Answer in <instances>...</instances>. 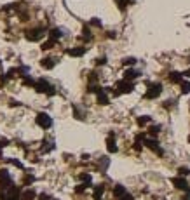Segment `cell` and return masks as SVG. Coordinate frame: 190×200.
Here are the masks:
<instances>
[{
	"label": "cell",
	"instance_id": "cell-17",
	"mask_svg": "<svg viewBox=\"0 0 190 200\" xmlns=\"http://www.w3.org/2000/svg\"><path fill=\"white\" fill-rule=\"evenodd\" d=\"M169 80L173 82V84H181V73H176V71H173L171 75H169Z\"/></svg>",
	"mask_w": 190,
	"mask_h": 200
},
{
	"label": "cell",
	"instance_id": "cell-22",
	"mask_svg": "<svg viewBox=\"0 0 190 200\" xmlns=\"http://www.w3.org/2000/svg\"><path fill=\"white\" fill-rule=\"evenodd\" d=\"M178 172H180V176H188L190 171H188L187 167H180V169H178Z\"/></svg>",
	"mask_w": 190,
	"mask_h": 200
},
{
	"label": "cell",
	"instance_id": "cell-33",
	"mask_svg": "<svg viewBox=\"0 0 190 200\" xmlns=\"http://www.w3.org/2000/svg\"><path fill=\"white\" fill-rule=\"evenodd\" d=\"M188 141H190V139H188Z\"/></svg>",
	"mask_w": 190,
	"mask_h": 200
},
{
	"label": "cell",
	"instance_id": "cell-30",
	"mask_svg": "<svg viewBox=\"0 0 190 200\" xmlns=\"http://www.w3.org/2000/svg\"><path fill=\"white\" fill-rule=\"evenodd\" d=\"M181 200H190V195H187V197H183Z\"/></svg>",
	"mask_w": 190,
	"mask_h": 200
},
{
	"label": "cell",
	"instance_id": "cell-3",
	"mask_svg": "<svg viewBox=\"0 0 190 200\" xmlns=\"http://www.w3.org/2000/svg\"><path fill=\"white\" fill-rule=\"evenodd\" d=\"M161 92H162V85H161V84H150V85H148V91L145 92V97H147V99H153V97H157Z\"/></svg>",
	"mask_w": 190,
	"mask_h": 200
},
{
	"label": "cell",
	"instance_id": "cell-2",
	"mask_svg": "<svg viewBox=\"0 0 190 200\" xmlns=\"http://www.w3.org/2000/svg\"><path fill=\"white\" fill-rule=\"evenodd\" d=\"M33 87H35V89H37L38 92H45V94H49V96H54V94H56L54 87H52V85H49V84H47V82L44 80V78L37 80Z\"/></svg>",
	"mask_w": 190,
	"mask_h": 200
},
{
	"label": "cell",
	"instance_id": "cell-31",
	"mask_svg": "<svg viewBox=\"0 0 190 200\" xmlns=\"http://www.w3.org/2000/svg\"><path fill=\"white\" fill-rule=\"evenodd\" d=\"M183 75H187V77H190V70H188V71H185Z\"/></svg>",
	"mask_w": 190,
	"mask_h": 200
},
{
	"label": "cell",
	"instance_id": "cell-7",
	"mask_svg": "<svg viewBox=\"0 0 190 200\" xmlns=\"http://www.w3.org/2000/svg\"><path fill=\"white\" fill-rule=\"evenodd\" d=\"M145 145L148 146V148H150V150H152V152H155L157 153V155H162V148H161V146H159V143L155 139H145Z\"/></svg>",
	"mask_w": 190,
	"mask_h": 200
},
{
	"label": "cell",
	"instance_id": "cell-1",
	"mask_svg": "<svg viewBox=\"0 0 190 200\" xmlns=\"http://www.w3.org/2000/svg\"><path fill=\"white\" fill-rule=\"evenodd\" d=\"M134 89V85L131 84L129 80H120L117 82V85H115V96H120V94H127V92H131Z\"/></svg>",
	"mask_w": 190,
	"mask_h": 200
},
{
	"label": "cell",
	"instance_id": "cell-21",
	"mask_svg": "<svg viewBox=\"0 0 190 200\" xmlns=\"http://www.w3.org/2000/svg\"><path fill=\"white\" fill-rule=\"evenodd\" d=\"M148 122H150V117H140V119H138V124L140 125H145V124H148Z\"/></svg>",
	"mask_w": 190,
	"mask_h": 200
},
{
	"label": "cell",
	"instance_id": "cell-4",
	"mask_svg": "<svg viewBox=\"0 0 190 200\" xmlns=\"http://www.w3.org/2000/svg\"><path fill=\"white\" fill-rule=\"evenodd\" d=\"M37 124L40 125V127H44V129H49L51 125H52V120H51V117L47 113H38L37 115Z\"/></svg>",
	"mask_w": 190,
	"mask_h": 200
},
{
	"label": "cell",
	"instance_id": "cell-9",
	"mask_svg": "<svg viewBox=\"0 0 190 200\" xmlns=\"http://www.w3.org/2000/svg\"><path fill=\"white\" fill-rule=\"evenodd\" d=\"M70 56H75V58H79V56H82L84 52H86V47H75V49H68L66 51Z\"/></svg>",
	"mask_w": 190,
	"mask_h": 200
},
{
	"label": "cell",
	"instance_id": "cell-15",
	"mask_svg": "<svg viewBox=\"0 0 190 200\" xmlns=\"http://www.w3.org/2000/svg\"><path fill=\"white\" fill-rule=\"evenodd\" d=\"M105 191V186L103 184H99V186H96L94 188V200H101V193Z\"/></svg>",
	"mask_w": 190,
	"mask_h": 200
},
{
	"label": "cell",
	"instance_id": "cell-16",
	"mask_svg": "<svg viewBox=\"0 0 190 200\" xmlns=\"http://www.w3.org/2000/svg\"><path fill=\"white\" fill-rule=\"evenodd\" d=\"M33 198H35V191H33V190H26V191L21 195V200H33Z\"/></svg>",
	"mask_w": 190,
	"mask_h": 200
},
{
	"label": "cell",
	"instance_id": "cell-11",
	"mask_svg": "<svg viewBox=\"0 0 190 200\" xmlns=\"http://www.w3.org/2000/svg\"><path fill=\"white\" fill-rule=\"evenodd\" d=\"M140 75L136 70H126L124 73V80H133V78H136V77Z\"/></svg>",
	"mask_w": 190,
	"mask_h": 200
},
{
	"label": "cell",
	"instance_id": "cell-6",
	"mask_svg": "<svg viewBox=\"0 0 190 200\" xmlns=\"http://www.w3.org/2000/svg\"><path fill=\"white\" fill-rule=\"evenodd\" d=\"M171 183H173L178 190H185V191H190L188 183H187V181H185L183 178H173V179H171Z\"/></svg>",
	"mask_w": 190,
	"mask_h": 200
},
{
	"label": "cell",
	"instance_id": "cell-29",
	"mask_svg": "<svg viewBox=\"0 0 190 200\" xmlns=\"http://www.w3.org/2000/svg\"><path fill=\"white\" fill-rule=\"evenodd\" d=\"M107 63V58H98V61H96V65H105Z\"/></svg>",
	"mask_w": 190,
	"mask_h": 200
},
{
	"label": "cell",
	"instance_id": "cell-26",
	"mask_svg": "<svg viewBox=\"0 0 190 200\" xmlns=\"http://www.w3.org/2000/svg\"><path fill=\"white\" fill-rule=\"evenodd\" d=\"M134 63H136L134 58H126L124 59V65H134Z\"/></svg>",
	"mask_w": 190,
	"mask_h": 200
},
{
	"label": "cell",
	"instance_id": "cell-18",
	"mask_svg": "<svg viewBox=\"0 0 190 200\" xmlns=\"http://www.w3.org/2000/svg\"><path fill=\"white\" fill-rule=\"evenodd\" d=\"M181 92H183V94L190 92V82H183V80H181Z\"/></svg>",
	"mask_w": 190,
	"mask_h": 200
},
{
	"label": "cell",
	"instance_id": "cell-14",
	"mask_svg": "<svg viewBox=\"0 0 190 200\" xmlns=\"http://www.w3.org/2000/svg\"><path fill=\"white\" fill-rule=\"evenodd\" d=\"M98 103L99 104H108V96L105 94V91H99L98 92Z\"/></svg>",
	"mask_w": 190,
	"mask_h": 200
},
{
	"label": "cell",
	"instance_id": "cell-8",
	"mask_svg": "<svg viewBox=\"0 0 190 200\" xmlns=\"http://www.w3.org/2000/svg\"><path fill=\"white\" fill-rule=\"evenodd\" d=\"M107 148H108L110 153H115L117 152V146H115V134L114 132H110L108 136V141H107Z\"/></svg>",
	"mask_w": 190,
	"mask_h": 200
},
{
	"label": "cell",
	"instance_id": "cell-32",
	"mask_svg": "<svg viewBox=\"0 0 190 200\" xmlns=\"http://www.w3.org/2000/svg\"><path fill=\"white\" fill-rule=\"evenodd\" d=\"M0 157H2V145H0Z\"/></svg>",
	"mask_w": 190,
	"mask_h": 200
},
{
	"label": "cell",
	"instance_id": "cell-13",
	"mask_svg": "<svg viewBox=\"0 0 190 200\" xmlns=\"http://www.w3.org/2000/svg\"><path fill=\"white\" fill-rule=\"evenodd\" d=\"M49 37H51V40H52V42H56V40H60V38H61V30H58V28H54V30H51Z\"/></svg>",
	"mask_w": 190,
	"mask_h": 200
},
{
	"label": "cell",
	"instance_id": "cell-20",
	"mask_svg": "<svg viewBox=\"0 0 190 200\" xmlns=\"http://www.w3.org/2000/svg\"><path fill=\"white\" fill-rule=\"evenodd\" d=\"M108 164H110V160H108L107 157H103L101 160H99V165H101L103 169H107V167H108Z\"/></svg>",
	"mask_w": 190,
	"mask_h": 200
},
{
	"label": "cell",
	"instance_id": "cell-23",
	"mask_svg": "<svg viewBox=\"0 0 190 200\" xmlns=\"http://www.w3.org/2000/svg\"><path fill=\"white\" fill-rule=\"evenodd\" d=\"M52 45H54V42H52V40H49V42L42 43V49H45V51H47V49H52Z\"/></svg>",
	"mask_w": 190,
	"mask_h": 200
},
{
	"label": "cell",
	"instance_id": "cell-19",
	"mask_svg": "<svg viewBox=\"0 0 190 200\" xmlns=\"http://www.w3.org/2000/svg\"><path fill=\"white\" fill-rule=\"evenodd\" d=\"M159 132H161V125H153V127H150V134L152 136H157Z\"/></svg>",
	"mask_w": 190,
	"mask_h": 200
},
{
	"label": "cell",
	"instance_id": "cell-24",
	"mask_svg": "<svg viewBox=\"0 0 190 200\" xmlns=\"http://www.w3.org/2000/svg\"><path fill=\"white\" fill-rule=\"evenodd\" d=\"M127 2H129V0H117V4H119V7L122 9V11L126 9V6H127Z\"/></svg>",
	"mask_w": 190,
	"mask_h": 200
},
{
	"label": "cell",
	"instance_id": "cell-12",
	"mask_svg": "<svg viewBox=\"0 0 190 200\" xmlns=\"http://www.w3.org/2000/svg\"><path fill=\"white\" fill-rule=\"evenodd\" d=\"M54 59L52 58H45V59H42V66L44 68H47V70H51V68H54Z\"/></svg>",
	"mask_w": 190,
	"mask_h": 200
},
{
	"label": "cell",
	"instance_id": "cell-28",
	"mask_svg": "<svg viewBox=\"0 0 190 200\" xmlns=\"http://www.w3.org/2000/svg\"><path fill=\"white\" fill-rule=\"evenodd\" d=\"M91 25H94V26H101V21H99V19H96V17H94V19H92V21H91Z\"/></svg>",
	"mask_w": 190,
	"mask_h": 200
},
{
	"label": "cell",
	"instance_id": "cell-27",
	"mask_svg": "<svg viewBox=\"0 0 190 200\" xmlns=\"http://www.w3.org/2000/svg\"><path fill=\"white\" fill-rule=\"evenodd\" d=\"M119 200H134V198H133V195H129V193H126L124 195V197H120V198Z\"/></svg>",
	"mask_w": 190,
	"mask_h": 200
},
{
	"label": "cell",
	"instance_id": "cell-10",
	"mask_svg": "<svg viewBox=\"0 0 190 200\" xmlns=\"http://www.w3.org/2000/svg\"><path fill=\"white\" fill-rule=\"evenodd\" d=\"M114 195L117 197V198H120V197H124V195H126V188L122 186V184H117V186L114 188Z\"/></svg>",
	"mask_w": 190,
	"mask_h": 200
},
{
	"label": "cell",
	"instance_id": "cell-5",
	"mask_svg": "<svg viewBox=\"0 0 190 200\" xmlns=\"http://www.w3.org/2000/svg\"><path fill=\"white\" fill-rule=\"evenodd\" d=\"M42 37H44V30H42V28H35V30H32V32L26 33V38H28V40H32V42H37V40H40Z\"/></svg>",
	"mask_w": 190,
	"mask_h": 200
},
{
	"label": "cell",
	"instance_id": "cell-25",
	"mask_svg": "<svg viewBox=\"0 0 190 200\" xmlns=\"http://www.w3.org/2000/svg\"><path fill=\"white\" fill-rule=\"evenodd\" d=\"M84 38L91 40V32H89V28H87V26H84Z\"/></svg>",
	"mask_w": 190,
	"mask_h": 200
}]
</instances>
